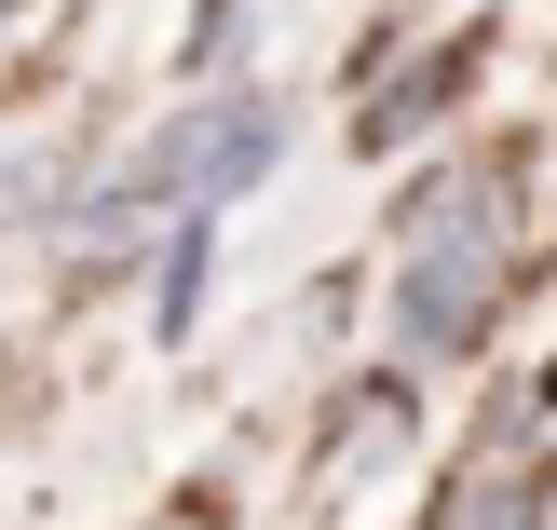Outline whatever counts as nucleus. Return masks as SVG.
Returning <instances> with one entry per match:
<instances>
[{"label": "nucleus", "instance_id": "1", "mask_svg": "<svg viewBox=\"0 0 557 530\" xmlns=\"http://www.w3.org/2000/svg\"><path fill=\"white\" fill-rule=\"evenodd\" d=\"M504 218H517V177L490 150L435 163L395 205V354L449 368V354L490 341V313H504Z\"/></svg>", "mask_w": 557, "mask_h": 530}, {"label": "nucleus", "instance_id": "2", "mask_svg": "<svg viewBox=\"0 0 557 530\" xmlns=\"http://www.w3.org/2000/svg\"><path fill=\"white\" fill-rule=\"evenodd\" d=\"M272 163H286V96H272V82H205V96L136 150V190H150L163 218H218V205H245Z\"/></svg>", "mask_w": 557, "mask_h": 530}, {"label": "nucleus", "instance_id": "3", "mask_svg": "<svg viewBox=\"0 0 557 530\" xmlns=\"http://www.w3.org/2000/svg\"><path fill=\"white\" fill-rule=\"evenodd\" d=\"M476 69H490V27H449V41H435L422 69H395L368 109H354V150H368V163H381V150H408V136H422V123H435V109H449Z\"/></svg>", "mask_w": 557, "mask_h": 530}, {"label": "nucleus", "instance_id": "4", "mask_svg": "<svg viewBox=\"0 0 557 530\" xmlns=\"http://www.w3.org/2000/svg\"><path fill=\"white\" fill-rule=\"evenodd\" d=\"M205 259H218V218H163V272H150L163 341H190V313H205Z\"/></svg>", "mask_w": 557, "mask_h": 530}, {"label": "nucleus", "instance_id": "5", "mask_svg": "<svg viewBox=\"0 0 557 530\" xmlns=\"http://www.w3.org/2000/svg\"><path fill=\"white\" fill-rule=\"evenodd\" d=\"M232 27H245V0H205V14H190V69H232V54H245Z\"/></svg>", "mask_w": 557, "mask_h": 530}, {"label": "nucleus", "instance_id": "6", "mask_svg": "<svg viewBox=\"0 0 557 530\" xmlns=\"http://www.w3.org/2000/svg\"><path fill=\"white\" fill-rule=\"evenodd\" d=\"M0 14H14V0H0Z\"/></svg>", "mask_w": 557, "mask_h": 530}]
</instances>
